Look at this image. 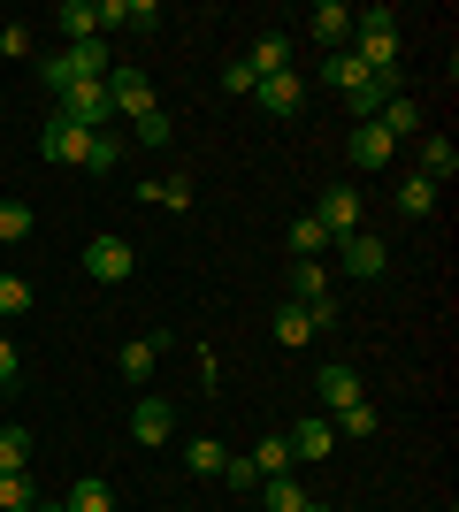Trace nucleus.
Instances as JSON below:
<instances>
[{"mask_svg":"<svg viewBox=\"0 0 459 512\" xmlns=\"http://www.w3.org/2000/svg\"><path fill=\"white\" fill-rule=\"evenodd\" d=\"M314 222H322V230H329V245H337V237L368 230V199L352 192V184H329V192H322V214H314Z\"/></svg>","mask_w":459,"mask_h":512,"instance_id":"39448f33","label":"nucleus"},{"mask_svg":"<svg viewBox=\"0 0 459 512\" xmlns=\"http://www.w3.org/2000/svg\"><path fill=\"white\" fill-rule=\"evenodd\" d=\"M345 54L368 69V77H398V16H391V8H368V16H352Z\"/></svg>","mask_w":459,"mask_h":512,"instance_id":"f257e3e1","label":"nucleus"},{"mask_svg":"<svg viewBox=\"0 0 459 512\" xmlns=\"http://www.w3.org/2000/svg\"><path fill=\"white\" fill-rule=\"evenodd\" d=\"M39 230V214L23 207V199H0V245H16V237H31Z\"/></svg>","mask_w":459,"mask_h":512,"instance_id":"c756f323","label":"nucleus"},{"mask_svg":"<svg viewBox=\"0 0 459 512\" xmlns=\"http://www.w3.org/2000/svg\"><path fill=\"white\" fill-rule=\"evenodd\" d=\"M31 512H69V505H46V497H39V505H31Z\"/></svg>","mask_w":459,"mask_h":512,"instance_id":"58836bf2","label":"nucleus"},{"mask_svg":"<svg viewBox=\"0 0 459 512\" xmlns=\"http://www.w3.org/2000/svg\"><path fill=\"white\" fill-rule=\"evenodd\" d=\"M299 505H306V490L291 482V474H268L261 482V512H299Z\"/></svg>","mask_w":459,"mask_h":512,"instance_id":"cd10ccee","label":"nucleus"},{"mask_svg":"<svg viewBox=\"0 0 459 512\" xmlns=\"http://www.w3.org/2000/svg\"><path fill=\"white\" fill-rule=\"evenodd\" d=\"M375 123H383V130L398 138V146H406V138H421V130H429V115H421V100H414V92L398 85L391 100H383V115H375Z\"/></svg>","mask_w":459,"mask_h":512,"instance_id":"ddd939ff","label":"nucleus"},{"mask_svg":"<svg viewBox=\"0 0 459 512\" xmlns=\"http://www.w3.org/2000/svg\"><path fill=\"white\" fill-rule=\"evenodd\" d=\"M322 85L337 92V100H352V92L368 85V69H360V62L345 54V46H337V54H322Z\"/></svg>","mask_w":459,"mask_h":512,"instance_id":"6ab92c4d","label":"nucleus"},{"mask_svg":"<svg viewBox=\"0 0 459 512\" xmlns=\"http://www.w3.org/2000/svg\"><path fill=\"white\" fill-rule=\"evenodd\" d=\"M238 62L253 69V85H261V77H284V69H291V39H276V31H268V39H253V46H245Z\"/></svg>","mask_w":459,"mask_h":512,"instance_id":"dca6fc26","label":"nucleus"},{"mask_svg":"<svg viewBox=\"0 0 459 512\" xmlns=\"http://www.w3.org/2000/svg\"><path fill=\"white\" fill-rule=\"evenodd\" d=\"M69 31V46H85V39H100V16H92V0H62V16H54Z\"/></svg>","mask_w":459,"mask_h":512,"instance_id":"a878e982","label":"nucleus"},{"mask_svg":"<svg viewBox=\"0 0 459 512\" xmlns=\"http://www.w3.org/2000/svg\"><path fill=\"white\" fill-rule=\"evenodd\" d=\"M337 451V428H329V413H306L299 428H291V459H329Z\"/></svg>","mask_w":459,"mask_h":512,"instance_id":"f3484780","label":"nucleus"},{"mask_svg":"<svg viewBox=\"0 0 459 512\" xmlns=\"http://www.w3.org/2000/svg\"><path fill=\"white\" fill-rule=\"evenodd\" d=\"M245 459L261 467V482H268V474H291V467H299V459H291V436H261V451H245Z\"/></svg>","mask_w":459,"mask_h":512,"instance_id":"bb28decb","label":"nucleus"},{"mask_svg":"<svg viewBox=\"0 0 459 512\" xmlns=\"http://www.w3.org/2000/svg\"><path fill=\"white\" fill-rule=\"evenodd\" d=\"M0 54H8V62H23V54H31V31H23V23H0Z\"/></svg>","mask_w":459,"mask_h":512,"instance_id":"c9c22d12","label":"nucleus"},{"mask_svg":"<svg viewBox=\"0 0 459 512\" xmlns=\"http://www.w3.org/2000/svg\"><path fill=\"white\" fill-rule=\"evenodd\" d=\"M92 16H100V31H153L161 8L153 0H92Z\"/></svg>","mask_w":459,"mask_h":512,"instance_id":"f8f14e48","label":"nucleus"},{"mask_svg":"<svg viewBox=\"0 0 459 512\" xmlns=\"http://www.w3.org/2000/svg\"><path fill=\"white\" fill-rule=\"evenodd\" d=\"M169 436H176V406L169 398H138L131 406V444L153 451V444H169Z\"/></svg>","mask_w":459,"mask_h":512,"instance_id":"9d476101","label":"nucleus"},{"mask_svg":"<svg viewBox=\"0 0 459 512\" xmlns=\"http://www.w3.org/2000/svg\"><path fill=\"white\" fill-rule=\"evenodd\" d=\"M31 314V283L23 276H0V321H23Z\"/></svg>","mask_w":459,"mask_h":512,"instance_id":"2f4dec72","label":"nucleus"},{"mask_svg":"<svg viewBox=\"0 0 459 512\" xmlns=\"http://www.w3.org/2000/svg\"><path fill=\"white\" fill-rule=\"evenodd\" d=\"M414 176H429L437 192H444V184L459 176V146L444 138V130H421V138H414Z\"/></svg>","mask_w":459,"mask_h":512,"instance_id":"0eeeda50","label":"nucleus"},{"mask_svg":"<svg viewBox=\"0 0 459 512\" xmlns=\"http://www.w3.org/2000/svg\"><path fill=\"white\" fill-rule=\"evenodd\" d=\"M352 169H360V176H383V169H391V161H398V138H391V130H383V123H360V130H352Z\"/></svg>","mask_w":459,"mask_h":512,"instance_id":"6e6552de","label":"nucleus"},{"mask_svg":"<svg viewBox=\"0 0 459 512\" xmlns=\"http://www.w3.org/2000/svg\"><path fill=\"white\" fill-rule=\"evenodd\" d=\"M100 85H108V107H115V123H138V115H153V77H146V69L115 62L108 77H100Z\"/></svg>","mask_w":459,"mask_h":512,"instance_id":"7ed1b4c3","label":"nucleus"},{"mask_svg":"<svg viewBox=\"0 0 459 512\" xmlns=\"http://www.w3.org/2000/svg\"><path fill=\"white\" fill-rule=\"evenodd\" d=\"M92 146H100V130H77V123H62V115H46L39 153L54 161V169H85V161H92Z\"/></svg>","mask_w":459,"mask_h":512,"instance_id":"20e7f679","label":"nucleus"},{"mask_svg":"<svg viewBox=\"0 0 459 512\" xmlns=\"http://www.w3.org/2000/svg\"><path fill=\"white\" fill-rule=\"evenodd\" d=\"M184 467H192V474H199V482H215V474H222V467H230V451H222V444H215V436H192V444H184Z\"/></svg>","mask_w":459,"mask_h":512,"instance_id":"b1692460","label":"nucleus"},{"mask_svg":"<svg viewBox=\"0 0 459 512\" xmlns=\"http://www.w3.org/2000/svg\"><path fill=\"white\" fill-rule=\"evenodd\" d=\"M131 268H138L131 237L100 230V237H92V245H85V276H92V283H123V276H131Z\"/></svg>","mask_w":459,"mask_h":512,"instance_id":"423d86ee","label":"nucleus"},{"mask_svg":"<svg viewBox=\"0 0 459 512\" xmlns=\"http://www.w3.org/2000/svg\"><path fill=\"white\" fill-rule=\"evenodd\" d=\"M138 207H169V214H184V207H192V176L176 169V176H153V184H138Z\"/></svg>","mask_w":459,"mask_h":512,"instance_id":"a211bd4d","label":"nucleus"},{"mask_svg":"<svg viewBox=\"0 0 459 512\" xmlns=\"http://www.w3.org/2000/svg\"><path fill=\"white\" fill-rule=\"evenodd\" d=\"M108 69H115V54H108L100 39H85V46H69V54H46V69H39V77H46L54 92H69V85H100Z\"/></svg>","mask_w":459,"mask_h":512,"instance_id":"f03ea898","label":"nucleus"},{"mask_svg":"<svg viewBox=\"0 0 459 512\" xmlns=\"http://www.w3.org/2000/svg\"><path fill=\"white\" fill-rule=\"evenodd\" d=\"M215 482H230V490H261V467H253L245 451H230V467H222Z\"/></svg>","mask_w":459,"mask_h":512,"instance_id":"72a5a7b5","label":"nucleus"},{"mask_svg":"<svg viewBox=\"0 0 459 512\" xmlns=\"http://www.w3.org/2000/svg\"><path fill=\"white\" fill-rule=\"evenodd\" d=\"M329 428H337V444H345V436H352V444H368L375 428H383V413H375L368 398H360V406H345V413H329Z\"/></svg>","mask_w":459,"mask_h":512,"instance_id":"412c9836","label":"nucleus"},{"mask_svg":"<svg viewBox=\"0 0 459 512\" xmlns=\"http://www.w3.org/2000/svg\"><path fill=\"white\" fill-rule=\"evenodd\" d=\"M314 390H322V406H314V413H345V406H360V398H368V390H360V375H352L345 360H329Z\"/></svg>","mask_w":459,"mask_h":512,"instance_id":"4468645a","label":"nucleus"},{"mask_svg":"<svg viewBox=\"0 0 459 512\" xmlns=\"http://www.w3.org/2000/svg\"><path fill=\"white\" fill-rule=\"evenodd\" d=\"M299 512H329V505H322V497H306V505H299Z\"/></svg>","mask_w":459,"mask_h":512,"instance_id":"4c0bfd02","label":"nucleus"},{"mask_svg":"<svg viewBox=\"0 0 459 512\" xmlns=\"http://www.w3.org/2000/svg\"><path fill=\"white\" fill-rule=\"evenodd\" d=\"M306 337H314V314H306V306H276V344H306Z\"/></svg>","mask_w":459,"mask_h":512,"instance_id":"c85d7f7f","label":"nucleus"},{"mask_svg":"<svg viewBox=\"0 0 459 512\" xmlns=\"http://www.w3.org/2000/svg\"><path fill=\"white\" fill-rule=\"evenodd\" d=\"M329 253L345 260L352 276H383V268H391V253H383V237H375V230H352V237H337Z\"/></svg>","mask_w":459,"mask_h":512,"instance_id":"9b49d317","label":"nucleus"},{"mask_svg":"<svg viewBox=\"0 0 459 512\" xmlns=\"http://www.w3.org/2000/svg\"><path fill=\"white\" fill-rule=\"evenodd\" d=\"M153 360H161V337H131L123 352H115V367H123V383H138V390H146Z\"/></svg>","mask_w":459,"mask_h":512,"instance_id":"aec40b11","label":"nucleus"},{"mask_svg":"<svg viewBox=\"0 0 459 512\" xmlns=\"http://www.w3.org/2000/svg\"><path fill=\"white\" fill-rule=\"evenodd\" d=\"M8 383H16V344L0 337V390H8Z\"/></svg>","mask_w":459,"mask_h":512,"instance_id":"e433bc0d","label":"nucleus"},{"mask_svg":"<svg viewBox=\"0 0 459 512\" xmlns=\"http://www.w3.org/2000/svg\"><path fill=\"white\" fill-rule=\"evenodd\" d=\"M138 146H169V138H176V123H169V115H161V107H153V115H138Z\"/></svg>","mask_w":459,"mask_h":512,"instance_id":"f704fd0d","label":"nucleus"},{"mask_svg":"<svg viewBox=\"0 0 459 512\" xmlns=\"http://www.w3.org/2000/svg\"><path fill=\"white\" fill-rule=\"evenodd\" d=\"M253 100H261V115L291 123V115L306 107V77H299V69H284V77H261V85H253Z\"/></svg>","mask_w":459,"mask_h":512,"instance_id":"1a4fd4ad","label":"nucleus"},{"mask_svg":"<svg viewBox=\"0 0 459 512\" xmlns=\"http://www.w3.org/2000/svg\"><path fill=\"white\" fill-rule=\"evenodd\" d=\"M62 505H69V512H115V490H108V482H100V474H77Z\"/></svg>","mask_w":459,"mask_h":512,"instance_id":"5701e85b","label":"nucleus"},{"mask_svg":"<svg viewBox=\"0 0 459 512\" xmlns=\"http://www.w3.org/2000/svg\"><path fill=\"white\" fill-rule=\"evenodd\" d=\"M306 31H314V46H329V54H337V46L352 39V8H345V0H314Z\"/></svg>","mask_w":459,"mask_h":512,"instance_id":"2eb2a0df","label":"nucleus"},{"mask_svg":"<svg viewBox=\"0 0 459 512\" xmlns=\"http://www.w3.org/2000/svg\"><path fill=\"white\" fill-rule=\"evenodd\" d=\"M391 207L406 214V222H421V214H437V184H429V176H406V184L391 192Z\"/></svg>","mask_w":459,"mask_h":512,"instance_id":"4be33fe9","label":"nucleus"},{"mask_svg":"<svg viewBox=\"0 0 459 512\" xmlns=\"http://www.w3.org/2000/svg\"><path fill=\"white\" fill-rule=\"evenodd\" d=\"M31 467V428H0V474Z\"/></svg>","mask_w":459,"mask_h":512,"instance_id":"7c9ffc66","label":"nucleus"},{"mask_svg":"<svg viewBox=\"0 0 459 512\" xmlns=\"http://www.w3.org/2000/svg\"><path fill=\"white\" fill-rule=\"evenodd\" d=\"M31 505H39V490L23 474H0V512H31Z\"/></svg>","mask_w":459,"mask_h":512,"instance_id":"473e14b6","label":"nucleus"},{"mask_svg":"<svg viewBox=\"0 0 459 512\" xmlns=\"http://www.w3.org/2000/svg\"><path fill=\"white\" fill-rule=\"evenodd\" d=\"M291 260H329V230L314 222V214H299V222H291Z\"/></svg>","mask_w":459,"mask_h":512,"instance_id":"393cba45","label":"nucleus"}]
</instances>
